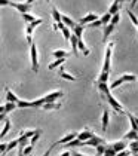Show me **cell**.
<instances>
[{
	"instance_id": "1",
	"label": "cell",
	"mask_w": 138,
	"mask_h": 156,
	"mask_svg": "<svg viewBox=\"0 0 138 156\" xmlns=\"http://www.w3.org/2000/svg\"><path fill=\"white\" fill-rule=\"evenodd\" d=\"M97 88H98V91H100L101 97L107 100L108 106L113 108L115 112H117V113H125V108L122 107V104H120L115 97L110 94V86H108V85L103 83V82H97Z\"/></svg>"
},
{
	"instance_id": "2",
	"label": "cell",
	"mask_w": 138,
	"mask_h": 156,
	"mask_svg": "<svg viewBox=\"0 0 138 156\" xmlns=\"http://www.w3.org/2000/svg\"><path fill=\"white\" fill-rule=\"evenodd\" d=\"M113 46L115 43L110 42L105 48V54H104V64H103V70L101 72L110 73V66H111V52H113Z\"/></svg>"
},
{
	"instance_id": "3",
	"label": "cell",
	"mask_w": 138,
	"mask_h": 156,
	"mask_svg": "<svg viewBox=\"0 0 138 156\" xmlns=\"http://www.w3.org/2000/svg\"><path fill=\"white\" fill-rule=\"evenodd\" d=\"M137 80V76L135 74H122L120 77H117L113 83L110 85V89H116L119 88L122 83H126V82H135Z\"/></svg>"
},
{
	"instance_id": "4",
	"label": "cell",
	"mask_w": 138,
	"mask_h": 156,
	"mask_svg": "<svg viewBox=\"0 0 138 156\" xmlns=\"http://www.w3.org/2000/svg\"><path fill=\"white\" fill-rule=\"evenodd\" d=\"M42 23H43V20H42V18H37L36 21L30 23V24H27V27H25V36H27V42H28L30 45L33 43V37H31V34H33L34 28L37 27V25H40Z\"/></svg>"
},
{
	"instance_id": "5",
	"label": "cell",
	"mask_w": 138,
	"mask_h": 156,
	"mask_svg": "<svg viewBox=\"0 0 138 156\" xmlns=\"http://www.w3.org/2000/svg\"><path fill=\"white\" fill-rule=\"evenodd\" d=\"M30 57H31V69L33 72H39V58H37V48H36V43L33 42L30 45Z\"/></svg>"
},
{
	"instance_id": "6",
	"label": "cell",
	"mask_w": 138,
	"mask_h": 156,
	"mask_svg": "<svg viewBox=\"0 0 138 156\" xmlns=\"http://www.w3.org/2000/svg\"><path fill=\"white\" fill-rule=\"evenodd\" d=\"M100 144H105V140H104L103 137H98V135H92L89 140H86V141H83V146H91V147H97V146H100Z\"/></svg>"
},
{
	"instance_id": "7",
	"label": "cell",
	"mask_w": 138,
	"mask_h": 156,
	"mask_svg": "<svg viewBox=\"0 0 138 156\" xmlns=\"http://www.w3.org/2000/svg\"><path fill=\"white\" fill-rule=\"evenodd\" d=\"M9 6L15 8L18 12H21V13H28L30 9H31V5H28V3H15V2H11Z\"/></svg>"
},
{
	"instance_id": "8",
	"label": "cell",
	"mask_w": 138,
	"mask_h": 156,
	"mask_svg": "<svg viewBox=\"0 0 138 156\" xmlns=\"http://www.w3.org/2000/svg\"><path fill=\"white\" fill-rule=\"evenodd\" d=\"M108 123H110V112L107 110V107L103 110V118H101V129L104 132L107 131L108 128Z\"/></svg>"
},
{
	"instance_id": "9",
	"label": "cell",
	"mask_w": 138,
	"mask_h": 156,
	"mask_svg": "<svg viewBox=\"0 0 138 156\" xmlns=\"http://www.w3.org/2000/svg\"><path fill=\"white\" fill-rule=\"evenodd\" d=\"M100 16L97 15V13H88L86 16H83L80 20V25H88V24H91V23H94L95 20H98Z\"/></svg>"
},
{
	"instance_id": "10",
	"label": "cell",
	"mask_w": 138,
	"mask_h": 156,
	"mask_svg": "<svg viewBox=\"0 0 138 156\" xmlns=\"http://www.w3.org/2000/svg\"><path fill=\"white\" fill-rule=\"evenodd\" d=\"M92 135H94V132H92L91 129H88V128H86V129H83L82 132H79L76 138H77V140H80V141H86V140H89V138H91Z\"/></svg>"
},
{
	"instance_id": "11",
	"label": "cell",
	"mask_w": 138,
	"mask_h": 156,
	"mask_svg": "<svg viewBox=\"0 0 138 156\" xmlns=\"http://www.w3.org/2000/svg\"><path fill=\"white\" fill-rule=\"evenodd\" d=\"M115 24H111V23H108L107 25H104V33H103V40L104 42H107V37L110 36L113 31H115Z\"/></svg>"
},
{
	"instance_id": "12",
	"label": "cell",
	"mask_w": 138,
	"mask_h": 156,
	"mask_svg": "<svg viewBox=\"0 0 138 156\" xmlns=\"http://www.w3.org/2000/svg\"><path fill=\"white\" fill-rule=\"evenodd\" d=\"M61 23L65 25V27H69L70 30H73V28L77 25L71 18H70V16H67V15H61Z\"/></svg>"
},
{
	"instance_id": "13",
	"label": "cell",
	"mask_w": 138,
	"mask_h": 156,
	"mask_svg": "<svg viewBox=\"0 0 138 156\" xmlns=\"http://www.w3.org/2000/svg\"><path fill=\"white\" fill-rule=\"evenodd\" d=\"M58 76L61 77V79H65V80H76V77L73 76V74H70V73L65 72V69L61 66L59 67V72H58Z\"/></svg>"
},
{
	"instance_id": "14",
	"label": "cell",
	"mask_w": 138,
	"mask_h": 156,
	"mask_svg": "<svg viewBox=\"0 0 138 156\" xmlns=\"http://www.w3.org/2000/svg\"><path fill=\"white\" fill-rule=\"evenodd\" d=\"M76 137H77V132H70L67 135H64L62 138H59L55 144H65V143H69V141H71L73 138H76Z\"/></svg>"
},
{
	"instance_id": "15",
	"label": "cell",
	"mask_w": 138,
	"mask_h": 156,
	"mask_svg": "<svg viewBox=\"0 0 138 156\" xmlns=\"http://www.w3.org/2000/svg\"><path fill=\"white\" fill-rule=\"evenodd\" d=\"M70 45H71V51H73V54H74V55H79V48H77V37L74 36L73 33H71V36H70Z\"/></svg>"
},
{
	"instance_id": "16",
	"label": "cell",
	"mask_w": 138,
	"mask_h": 156,
	"mask_svg": "<svg viewBox=\"0 0 138 156\" xmlns=\"http://www.w3.org/2000/svg\"><path fill=\"white\" fill-rule=\"evenodd\" d=\"M83 31H85V25H80V24H77L74 28H73V34L77 37V39H83Z\"/></svg>"
},
{
	"instance_id": "17",
	"label": "cell",
	"mask_w": 138,
	"mask_h": 156,
	"mask_svg": "<svg viewBox=\"0 0 138 156\" xmlns=\"http://www.w3.org/2000/svg\"><path fill=\"white\" fill-rule=\"evenodd\" d=\"M110 146H111V147H113V149H115L116 152H120V150H125V149H126V141H125V140H120V141H116V143H111L110 144Z\"/></svg>"
},
{
	"instance_id": "18",
	"label": "cell",
	"mask_w": 138,
	"mask_h": 156,
	"mask_svg": "<svg viewBox=\"0 0 138 156\" xmlns=\"http://www.w3.org/2000/svg\"><path fill=\"white\" fill-rule=\"evenodd\" d=\"M5 91H6V101H12V103H18L19 101V98L15 95L9 88H5Z\"/></svg>"
},
{
	"instance_id": "19",
	"label": "cell",
	"mask_w": 138,
	"mask_h": 156,
	"mask_svg": "<svg viewBox=\"0 0 138 156\" xmlns=\"http://www.w3.org/2000/svg\"><path fill=\"white\" fill-rule=\"evenodd\" d=\"M123 140L126 141V140H129V141H132V140H138V131H134V129H131V131H128L125 135H123Z\"/></svg>"
},
{
	"instance_id": "20",
	"label": "cell",
	"mask_w": 138,
	"mask_h": 156,
	"mask_svg": "<svg viewBox=\"0 0 138 156\" xmlns=\"http://www.w3.org/2000/svg\"><path fill=\"white\" fill-rule=\"evenodd\" d=\"M11 125H12L11 120L6 118V119H5V126H3V129L0 131V138H3V137H5V135H6L8 132L11 131Z\"/></svg>"
},
{
	"instance_id": "21",
	"label": "cell",
	"mask_w": 138,
	"mask_h": 156,
	"mask_svg": "<svg viewBox=\"0 0 138 156\" xmlns=\"http://www.w3.org/2000/svg\"><path fill=\"white\" fill-rule=\"evenodd\" d=\"M52 55H54L55 58H67L70 54L67 51H64V49H55V51L52 52Z\"/></svg>"
},
{
	"instance_id": "22",
	"label": "cell",
	"mask_w": 138,
	"mask_h": 156,
	"mask_svg": "<svg viewBox=\"0 0 138 156\" xmlns=\"http://www.w3.org/2000/svg\"><path fill=\"white\" fill-rule=\"evenodd\" d=\"M64 62H65V58H57L54 62H51V64L48 66V69H49V70H54V69H57V67H61Z\"/></svg>"
},
{
	"instance_id": "23",
	"label": "cell",
	"mask_w": 138,
	"mask_h": 156,
	"mask_svg": "<svg viewBox=\"0 0 138 156\" xmlns=\"http://www.w3.org/2000/svg\"><path fill=\"white\" fill-rule=\"evenodd\" d=\"M42 108L43 110H58V108H61V104L59 103H45Z\"/></svg>"
},
{
	"instance_id": "24",
	"label": "cell",
	"mask_w": 138,
	"mask_h": 156,
	"mask_svg": "<svg viewBox=\"0 0 138 156\" xmlns=\"http://www.w3.org/2000/svg\"><path fill=\"white\" fill-rule=\"evenodd\" d=\"M77 48H79V51L83 52V55H89V49L86 48V45H85L83 39H77Z\"/></svg>"
},
{
	"instance_id": "25",
	"label": "cell",
	"mask_w": 138,
	"mask_h": 156,
	"mask_svg": "<svg viewBox=\"0 0 138 156\" xmlns=\"http://www.w3.org/2000/svg\"><path fill=\"white\" fill-rule=\"evenodd\" d=\"M119 8H120V3L115 0L113 3H111V6H110V9L107 11V12L110 13V15H115V13H119Z\"/></svg>"
},
{
	"instance_id": "26",
	"label": "cell",
	"mask_w": 138,
	"mask_h": 156,
	"mask_svg": "<svg viewBox=\"0 0 138 156\" xmlns=\"http://www.w3.org/2000/svg\"><path fill=\"white\" fill-rule=\"evenodd\" d=\"M129 152L131 155H138V140L129 141Z\"/></svg>"
},
{
	"instance_id": "27",
	"label": "cell",
	"mask_w": 138,
	"mask_h": 156,
	"mask_svg": "<svg viewBox=\"0 0 138 156\" xmlns=\"http://www.w3.org/2000/svg\"><path fill=\"white\" fill-rule=\"evenodd\" d=\"M80 146H83V141L77 140V138H73L71 141L65 143V147H67V149H70V147H80Z\"/></svg>"
},
{
	"instance_id": "28",
	"label": "cell",
	"mask_w": 138,
	"mask_h": 156,
	"mask_svg": "<svg viewBox=\"0 0 138 156\" xmlns=\"http://www.w3.org/2000/svg\"><path fill=\"white\" fill-rule=\"evenodd\" d=\"M126 13H128V16H129V20H131V23H132V24L138 28V18H137V15L132 12L131 9H126Z\"/></svg>"
},
{
	"instance_id": "29",
	"label": "cell",
	"mask_w": 138,
	"mask_h": 156,
	"mask_svg": "<svg viewBox=\"0 0 138 156\" xmlns=\"http://www.w3.org/2000/svg\"><path fill=\"white\" fill-rule=\"evenodd\" d=\"M16 108V103H12V101H6L5 103V113L8 115V113H11L12 110H15Z\"/></svg>"
},
{
	"instance_id": "30",
	"label": "cell",
	"mask_w": 138,
	"mask_h": 156,
	"mask_svg": "<svg viewBox=\"0 0 138 156\" xmlns=\"http://www.w3.org/2000/svg\"><path fill=\"white\" fill-rule=\"evenodd\" d=\"M116 153H117V152H116L110 144H105V150H104L103 156H116Z\"/></svg>"
},
{
	"instance_id": "31",
	"label": "cell",
	"mask_w": 138,
	"mask_h": 156,
	"mask_svg": "<svg viewBox=\"0 0 138 156\" xmlns=\"http://www.w3.org/2000/svg\"><path fill=\"white\" fill-rule=\"evenodd\" d=\"M108 76H110V73L101 72V73H100V76H98V80H97V82H103V83H107V82H108Z\"/></svg>"
},
{
	"instance_id": "32",
	"label": "cell",
	"mask_w": 138,
	"mask_h": 156,
	"mask_svg": "<svg viewBox=\"0 0 138 156\" xmlns=\"http://www.w3.org/2000/svg\"><path fill=\"white\" fill-rule=\"evenodd\" d=\"M110 20H111V15H110L108 12H105L103 16H100V21H101V24L103 25H107L108 23H110Z\"/></svg>"
},
{
	"instance_id": "33",
	"label": "cell",
	"mask_w": 138,
	"mask_h": 156,
	"mask_svg": "<svg viewBox=\"0 0 138 156\" xmlns=\"http://www.w3.org/2000/svg\"><path fill=\"white\" fill-rule=\"evenodd\" d=\"M51 13H52V18H54L55 23H61V13H59V11H58L57 8H54Z\"/></svg>"
},
{
	"instance_id": "34",
	"label": "cell",
	"mask_w": 138,
	"mask_h": 156,
	"mask_svg": "<svg viewBox=\"0 0 138 156\" xmlns=\"http://www.w3.org/2000/svg\"><path fill=\"white\" fill-rule=\"evenodd\" d=\"M40 134H42V131H40V129H36L34 135H33V137L30 138V144H31V146H34V144L37 143V140L40 138Z\"/></svg>"
},
{
	"instance_id": "35",
	"label": "cell",
	"mask_w": 138,
	"mask_h": 156,
	"mask_svg": "<svg viewBox=\"0 0 138 156\" xmlns=\"http://www.w3.org/2000/svg\"><path fill=\"white\" fill-rule=\"evenodd\" d=\"M61 33H62V36H64V39H65V40H70V36H71V30H70L69 27H65V25H64V27L61 28Z\"/></svg>"
},
{
	"instance_id": "36",
	"label": "cell",
	"mask_w": 138,
	"mask_h": 156,
	"mask_svg": "<svg viewBox=\"0 0 138 156\" xmlns=\"http://www.w3.org/2000/svg\"><path fill=\"white\" fill-rule=\"evenodd\" d=\"M21 15H23V20L27 23V24H30V23H33V21H36V20H37L36 16L30 15V13H21Z\"/></svg>"
},
{
	"instance_id": "37",
	"label": "cell",
	"mask_w": 138,
	"mask_h": 156,
	"mask_svg": "<svg viewBox=\"0 0 138 156\" xmlns=\"http://www.w3.org/2000/svg\"><path fill=\"white\" fill-rule=\"evenodd\" d=\"M18 144H19V141H18V138H15V140H12V141H9V143H8V149H6V152H9V150H12V149L18 147Z\"/></svg>"
},
{
	"instance_id": "38",
	"label": "cell",
	"mask_w": 138,
	"mask_h": 156,
	"mask_svg": "<svg viewBox=\"0 0 138 156\" xmlns=\"http://www.w3.org/2000/svg\"><path fill=\"white\" fill-rule=\"evenodd\" d=\"M34 132H36V129H28V131H21V137H25V138H31L33 135H34Z\"/></svg>"
},
{
	"instance_id": "39",
	"label": "cell",
	"mask_w": 138,
	"mask_h": 156,
	"mask_svg": "<svg viewBox=\"0 0 138 156\" xmlns=\"http://www.w3.org/2000/svg\"><path fill=\"white\" fill-rule=\"evenodd\" d=\"M33 147L34 146H31V144H28V146H25L23 149V153H24V156H30L31 155V152H33Z\"/></svg>"
},
{
	"instance_id": "40",
	"label": "cell",
	"mask_w": 138,
	"mask_h": 156,
	"mask_svg": "<svg viewBox=\"0 0 138 156\" xmlns=\"http://www.w3.org/2000/svg\"><path fill=\"white\" fill-rule=\"evenodd\" d=\"M119 21H120V13H115V15H111V20H110V23H111V24L117 25L119 24Z\"/></svg>"
},
{
	"instance_id": "41",
	"label": "cell",
	"mask_w": 138,
	"mask_h": 156,
	"mask_svg": "<svg viewBox=\"0 0 138 156\" xmlns=\"http://www.w3.org/2000/svg\"><path fill=\"white\" fill-rule=\"evenodd\" d=\"M88 27H89V28H98V27H103V24H101V21H100V18H98V20H95L94 23L88 24Z\"/></svg>"
},
{
	"instance_id": "42",
	"label": "cell",
	"mask_w": 138,
	"mask_h": 156,
	"mask_svg": "<svg viewBox=\"0 0 138 156\" xmlns=\"http://www.w3.org/2000/svg\"><path fill=\"white\" fill-rule=\"evenodd\" d=\"M95 149H97V153H98V156H103L104 155V150H105V144H100V146H97Z\"/></svg>"
},
{
	"instance_id": "43",
	"label": "cell",
	"mask_w": 138,
	"mask_h": 156,
	"mask_svg": "<svg viewBox=\"0 0 138 156\" xmlns=\"http://www.w3.org/2000/svg\"><path fill=\"white\" fill-rule=\"evenodd\" d=\"M131 155V152L129 150H120V152H117L116 156H129Z\"/></svg>"
},
{
	"instance_id": "44",
	"label": "cell",
	"mask_w": 138,
	"mask_h": 156,
	"mask_svg": "<svg viewBox=\"0 0 138 156\" xmlns=\"http://www.w3.org/2000/svg\"><path fill=\"white\" fill-rule=\"evenodd\" d=\"M6 149H8V143H0V152L2 153H5Z\"/></svg>"
},
{
	"instance_id": "45",
	"label": "cell",
	"mask_w": 138,
	"mask_h": 156,
	"mask_svg": "<svg viewBox=\"0 0 138 156\" xmlns=\"http://www.w3.org/2000/svg\"><path fill=\"white\" fill-rule=\"evenodd\" d=\"M9 3H11V0H0V8L2 6H9Z\"/></svg>"
},
{
	"instance_id": "46",
	"label": "cell",
	"mask_w": 138,
	"mask_h": 156,
	"mask_svg": "<svg viewBox=\"0 0 138 156\" xmlns=\"http://www.w3.org/2000/svg\"><path fill=\"white\" fill-rule=\"evenodd\" d=\"M55 146H57V144H52V146H51V147H49V149L46 150L45 153H43V156H49V155H51V150H52V149H54Z\"/></svg>"
},
{
	"instance_id": "47",
	"label": "cell",
	"mask_w": 138,
	"mask_h": 156,
	"mask_svg": "<svg viewBox=\"0 0 138 156\" xmlns=\"http://www.w3.org/2000/svg\"><path fill=\"white\" fill-rule=\"evenodd\" d=\"M138 3V0H131V8H135Z\"/></svg>"
},
{
	"instance_id": "48",
	"label": "cell",
	"mask_w": 138,
	"mask_h": 156,
	"mask_svg": "<svg viewBox=\"0 0 138 156\" xmlns=\"http://www.w3.org/2000/svg\"><path fill=\"white\" fill-rule=\"evenodd\" d=\"M71 156H85V155H82L79 152H74V150H73V152H71Z\"/></svg>"
},
{
	"instance_id": "49",
	"label": "cell",
	"mask_w": 138,
	"mask_h": 156,
	"mask_svg": "<svg viewBox=\"0 0 138 156\" xmlns=\"http://www.w3.org/2000/svg\"><path fill=\"white\" fill-rule=\"evenodd\" d=\"M59 156H71V152L70 150H67V152H64V153H61Z\"/></svg>"
},
{
	"instance_id": "50",
	"label": "cell",
	"mask_w": 138,
	"mask_h": 156,
	"mask_svg": "<svg viewBox=\"0 0 138 156\" xmlns=\"http://www.w3.org/2000/svg\"><path fill=\"white\" fill-rule=\"evenodd\" d=\"M6 119V113H0V122Z\"/></svg>"
},
{
	"instance_id": "51",
	"label": "cell",
	"mask_w": 138,
	"mask_h": 156,
	"mask_svg": "<svg viewBox=\"0 0 138 156\" xmlns=\"http://www.w3.org/2000/svg\"><path fill=\"white\" fill-rule=\"evenodd\" d=\"M0 113H5V104H3V106H0Z\"/></svg>"
},
{
	"instance_id": "52",
	"label": "cell",
	"mask_w": 138,
	"mask_h": 156,
	"mask_svg": "<svg viewBox=\"0 0 138 156\" xmlns=\"http://www.w3.org/2000/svg\"><path fill=\"white\" fill-rule=\"evenodd\" d=\"M18 156H24V153H23V150H21V149H18Z\"/></svg>"
},
{
	"instance_id": "53",
	"label": "cell",
	"mask_w": 138,
	"mask_h": 156,
	"mask_svg": "<svg viewBox=\"0 0 138 156\" xmlns=\"http://www.w3.org/2000/svg\"><path fill=\"white\" fill-rule=\"evenodd\" d=\"M27 3H28V5H33V3H34V0H27Z\"/></svg>"
},
{
	"instance_id": "54",
	"label": "cell",
	"mask_w": 138,
	"mask_h": 156,
	"mask_svg": "<svg viewBox=\"0 0 138 156\" xmlns=\"http://www.w3.org/2000/svg\"><path fill=\"white\" fill-rule=\"evenodd\" d=\"M117 2H119V3L122 5V3H123V2H126V0H117Z\"/></svg>"
},
{
	"instance_id": "55",
	"label": "cell",
	"mask_w": 138,
	"mask_h": 156,
	"mask_svg": "<svg viewBox=\"0 0 138 156\" xmlns=\"http://www.w3.org/2000/svg\"><path fill=\"white\" fill-rule=\"evenodd\" d=\"M6 153H8V152H5V153H2V155H0V156H5V155H6Z\"/></svg>"
}]
</instances>
